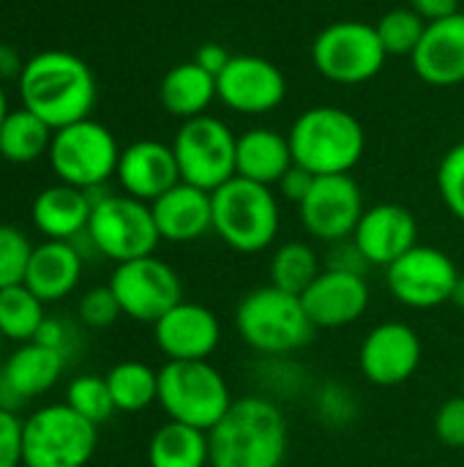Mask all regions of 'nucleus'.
I'll return each instance as SVG.
<instances>
[{"label": "nucleus", "instance_id": "obj_47", "mask_svg": "<svg viewBox=\"0 0 464 467\" xmlns=\"http://www.w3.org/2000/svg\"><path fill=\"white\" fill-rule=\"evenodd\" d=\"M8 112H11V109H8V99H5V90H3V85H0V126H3V120H5Z\"/></svg>", "mask_w": 464, "mask_h": 467}, {"label": "nucleus", "instance_id": "obj_30", "mask_svg": "<svg viewBox=\"0 0 464 467\" xmlns=\"http://www.w3.org/2000/svg\"><path fill=\"white\" fill-rule=\"evenodd\" d=\"M107 386L120 413H142L159 402V372L142 361H120L107 375Z\"/></svg>", "mask_w": 464, "mask_h": 467}, {"label": "nucleus", "instance_id": "obj_19", "mask_svg": "<svg viewBox=\"0 0 464 467\" xmlns=\"http://www.w3.org/2000/svg\"><path fill=\"white\" fill-rule=\"evenodd\" d=\"M301 301L314 328H345L364 317L369 306V285L366 276L323 268Z\"/></svg>", "mask_w": 464, "mask_h": 467}, {"label": "nucleus", "instance_id": "obj_15", "mask_svg": "<svg viewBox=\"0 0 464 467\" xmlns=\"http://www.w3.org/2000/svg\"><path fill=\"white\" fill-rule=\"evenodd\" d=\"M216 93L224 107L241 115L273 112L287 96L282 68L260 55H232L216 77Z\"/></svg>", "mask_w": 464, "mask_h": 467}, {"label": "nucleus", "instance_id": "obj_31", "mask_svg": "<svg viewBox=\"0 0 464 467\" xmlns=\"http://www.w3.org/2000/svg\"><path fill=\"white\" fill-rule=\"evenodd\" d=\"M320 271V257L304 241H287L271 257V285L293 296H304Z\"/></svg>", "mask_w": 464, "mask_h": 467}, {"label": "nucleus", "instance_id": "obj_14", "mask_svg": "<svg viewBox=\"0 0 464 467\" xmlns=\"http://www.w3.org/2000/svg\"><path fill=\"white\" fill-rule=\"evenodd\" d=\"M364 194L353 175H320L298 205L304 230L325 244L353 238L364 216Z\"/></svg>", "mask_w": 464, "mask_h": 467}, {"label": "nucleus", "instance_id": "obj_29", "mask_svg": "<svg viewBox=\"0 0 464 467\" xmlns=\"http://www.w3.org/2000/svg\"><path fill=\"white\" fill-rule=\"evenodd\" d=\"M52 134L55 131L30 109H11L0 126V156L14 164L36 161L38 156L49 153Z\"/></svg>", "mask_w": 464, "mask_h": 467}, {"label": "nucleus", "instance_id": "obj_42", "mask_svg": "<svg viewBox=\"0 0 464 467\" xmlns=\"http://www.w3.org/2000/svg\"><path fill=\"white\" fill-rule=\"evenodd\" d=\"M36 345L41 348H49V350H57L63 356H68V345H71V331L63 320H55V317H44V323L38 326L36 337H33Z\"/></svg>", "mask_w": 464, "mask_h": 467}, {"label": "nucleus", "instance_id": "obj_27", "mask_svg": "<svg viewBox=\"0 0 464 467\" xmlns=\"http://www.w3.org/2000/svg\"><path fill=\"white\" fill-rule=\"evenodd\" d=\"M159 99L161 107L175 118L191 120L208 115V107L213 104V99H219L216 77L205 71L197 60H183L164 74L159 85Z\"/></svg>", "mask_w": 464, "mask_h": 467}, {"label": "nucleus", "instance_id": "obj_41", "mask_svg": "<svg viewBox=\"0 0 464 467\" xmlns=\"http://www.w3.org/2000/svg\"><path fill=\"white\" fill-rule=\"evenodd\" d=\"M314 178H317V175H312L309 170H304V167L293 164V167L282 175V181H279L276 186H279V194H282L284 200H290V202L301 205V202H304V197L309 194V189H312Z\"/></svg>", "mask_w": 464, "mask_h": 467}, {"label": "nucleus", "instance_id": "obj_46", "mask_svg": "<svg viewBox=\"0 0 464 467\" xmlns=\"http://www.w3.org/2000/svg\"><path fill=\"white\" fill-rule=\"evenodd\" d=\"M451 304H457V306H462L464 309V276L459 279L457 290H454V298H451Z\"/></svg>", "mask_w": 464, "mask_h": 467}, {"label": "nucleus", "instance_id": "obj_18", "mask_svg": "<svg viewBox=\"0 0 464 467\" xmlns=\"http://www.w3.org/2000/svg\"><path fill=\"white\" fill-rule=\"evenodd\" d=\"M353 241L372 265L388 268L418 246V222L413 211L399 202H377L364 211Z\"/></svg>", "mask_w": 464, "mask_h": 467}, {"label": "nucleus", "instance_id": "obj_33", "mask_svg": "<svg viewBox=\"0 0 464 467\" xmlns=\"http://www.w3.org/2000/svg\"><path fill=\"white\" fill-rule=\"evenodd\" d=\"M427 19H421L410 5L407 8H391L377 19V36L383 41L386 55H402V57H413V52L418 49L424 30H427Z\"/></svg>", "mask_w": 464, "mask_h": 467}, {"label": "nucleus", "instance_id": "obj_43", "mask_svg": "<svg viewBox=\"0 0 464 467\" xmlns=\"http://www.w3.org/2000/svg\"><path fill=\"white\" fill-rule=\"evenodd\" d=\"M230 52L222 47V44H216V41H205L200 49H197V55L191 57V60H197L205 71H211L213 77H219L222 74V68L230 63Z\"/></svg>", "mask_w": 464, "mask_h": 467}, {"label": "nucleus", "instance_id": "obj_26", "mask_svg": "<svg viewBox=\"0 0 464 467\" xmlns=\"http://www.w3.org/2000/svg\"><path fill=\"white\" fill-rule=\"evenodd\" d=\"M293 164L290 140L276 129H249L238 137L235 175L263 186H276Z\"/></svg>", "mask_w": 464, "mask_h": 467}, {"label": "nucleus", "instance_id": "obj_23", "mask_svg": "<svg viewBox=\"0 0 464 467\" xmlns=\"http://www.w3.org/2000/svg\"><path fill=\"white\" fill-rule=\"evenodd\" d=\"M156 230L161 241L189 244L213 230V202L211 192L197 189L191 183H175L159 200L150 202Z\"/></svg>", "mask_w": 464, "mask_h": 467}, {"label": "nucleus", "instance_id": "obj_22", "mask_svg": "<svg viewBox=\"0 0 464 467\" xmlns=\"http://www.w3.org/2000/svg\"><path fill=\"white\" fill-rule=\"evenodd\" d=\"M413 71L435 88L464 82V11L429 22L418 49L410 57Z\"/></svg>", "mask_w": 464, "mask_h": 467}, {"label": "nucleus", "instance_id": "obj_13", "mask_svg": "<svg viewBox=\"0 0 464 467\" xmlns=\"http://www.w3.org/2000/svg\"><path fill=\"white\" fill-rule=\"evenodd\" d=\"M462 274L457 263L435 246H413L386 268L391 296L410 309H435L454 298Z\"/></svg>", "mask_w": 464, "mask_h": 467}, {"label": "nucleus", "instance_id": "obj_45", "mask_svg": "<svg viewBox=\"0 0 464 467\" xmlns=\"http://www.w3.org/2000/svg\"><path fill=\"white\" fill-rule=\"evenodd\" d=\"M22 66H25V63H19L16 52H11L8 47L0 44V79H8V77H14V74H16V79H19Z\"/></svg>", "mask_w": 464, "mask_h": 467}, {"label": "nucleus", "instance_id": "obj_20", "mask_svg": "<svg viewBox=\"0 0 464 467\" xmlns=\"http://www.w3.org/2000/svg\"><path fill=\"white\" fill-rule=\"evenodd\" d=\"M115 178L123 194L150 205L175 183H180V170L172 145H164L159 140H137L120 150Z\"/></svg>", "mask_w": 464, "mask_h": 467}, {"label": "nucleus", "instance_id": "obj_28", "mask_svg": "<svg viewBox=\"0 0 464 467\" xmlns=\"http://www.w3.org/2000/svg\"><path fill=\"white\" fill-rule=\"evenodd\" d=\"M150 467H211L208 432L189 424L167 421L159 427L148 443Z\"/></svg>", "mask_w": 464, "mask_h": 467}, {"label": "nucleus", "instance_id": "obj_3", "mask_svg": "<svg viewBox=\"0 0 464 467\" xmlns=\"http://www.w3.org/2000/svg\"><path fill=\"white\" fill-rule=\"evenodd\" d=\"M293 159L312 175H350L366 150L361 120L342 109L317 104L301 112L287 134Z\"/></svg>", "mask_w": 464, "mask_h": 467}, {"label": "nucleus", "instance_id": "obj_5", "mask_svg": "<svg viewBox=\"0 0 464 467\" xmlns=\"http://www.w3.org/2000/svg\"><path fill=\"white\" fill-rule=\"evenodd\" d=\"M213 202V233L241 254L265 252L282 224L279 200L271 186L246 181L235 175L216 192H211Z\"/></svg>", "mask_w": 464, "mask_h": 467}, {"label": "nucleus", "instance_id": "obj_34", "mask_svg": "<svg viewBox=\"0 0 464 467\" xmlns=\"http://www.w3.org/2000/svg\"><path fill=\"white\" fill-rule=\"evenodd\" d=\"M66 405L96 427L109 421L112 413H118L109 386H107V378H101V375H79L77 380H71L66 389Z\"/></svg>", "mask_w": 464, "mask_h": 467}, {"label": "nucleus", "instance_id": "obj_37", "mask_svg": "<svg viewBox=\"0 0 464 467\" xmlns=\"http://www.w3.org/2000/svg\"><path fill=\"white\" fill-rule=\"evenodd\" d=\"M123 315L115 293L109 285L104 287H90L82 298H79V320L88 328H109L118 317Z\"/></svg>", "mask_w": 464, "mask_h": 467}, {"label": "nucleus", "instance_id": "obj_44", "mask_svg": "<svg viewBox=\"0 0 464 467\" xmlns=\"http://www.w3.org/2000/svg\"><path fill=\"white\" fill-rule=\"evenodd\" d=\"M410 8L421 19L438 22V19H446V16L459 14V0H410Z\"/></svg>", "mask_w": 464, "mask_h": 467}, {"label": "nucleus", "instance_id": "obj_24", "mask_svg": "<svg viewBox=\"0 0 464 467\" xmlns=\"http://www.w3.org/2000/svg\"><path fill=\"white\" fill-rule=\"evenodd\" d=\"M82 276V252L71 241H44L33 246L25 287L44 304L71 296Z\"/></svg>", "mask_w": 464, "mask_h": 467}, {"label": "nucleus", "instance_id": "obj_38", "mask_svg": "<svg viewBox=\"0 0 464 467\" xmlns=\"http://www.w3.org/2000/svg\"><path fill=\"white\" fill-rule=\"evenodd\" d=\"M435 435L449 449H464V394L446 400L435 413Z\"/></svg>", "mask_w": 464, "mask_h": 467}, {"label": "nucleus", "instance_id": "obj_36", "mask_svg": "<svg viewBox=\"0 0 464 467\" xmlns=\"http://www.w3.org/2000/svg\"><path fill=\"white\" fill-rule=\"evenodd\" d=\"M438 192L446 208L464 222V140L446 150L438 167Z\"/></svg>", "mask_w": 464, "mask_h": 467}, {"label": "nucleus", "instance_id": "obj_50", "mask_svg": "<svg viewBox=\"0 0 464 467\" xmlns=\"http://www.w3.org/2000/svg\"><path fill=\"white\" fill-rule=\"evenodd\" d=\"M0 44H3V41H0Z\"/></svg>", "mask_w": 464, "mask_h": 467}, {"label": "nucleus", "instance_id": "obj_40", "mask_svg": "<svg viewBox=\"0 0 464 467\" xmlns=\"http://www.w3.org/2000/svg\"><path fill=\"white\" fill-rule=\"evenodd\" d=\"M369 265H372V263L361 254V249L356 246L353 238L336 241L334 249H331V254H328V268H334V271H347V274L364 276Z\"/></svg>", "mask_w": 464, "mask_h": 467}, {"label": "nucleus", "instance_id": "obj_21", "mask_svg": "<svg viewBox=\"0 0 464 467\" xmlns=\"http://www.w3.org/2000/svg\"><path fill=\"white\" fill-rule=\"evenodd\" d=\"M66 356L36 342L14 350L0 369V408L14 410L33 397L46 394L63 375Z\"/></svg>", "mask_w": 464, "mask_h": 467}, {"label": "nucleus", "instance_id": "obj_39", "mask_svg": "<svg viewBox=\"0 0 464 467\" xmlns=\"http://www.w3.org/2000/svg\"><path fill=\"white\" fill-rule=\"evenodd\" d=\"M22 465V421L0 408V467Z\"/></svg>", "mask_w": 464, "mask_h": 467}, {"label": "nucleus", "instance_id": "obj_9", "mask_svg": "<svg viewBox=\"0 0 464 467\" xmlns=\"http://www.w3.org/2000/svg\"><path fill=\"white\" fill-rule=\"evenodd\" d=\"M49 167L60 183L77 189L107 186V181L118 172L120 148L112 131L98 120H79L52 134L49 145Z\"/></svg>", "mask_w": 464, "mask_h": 467}, {"label": "nucleus", "instance_id": "obj_10", "mask_svg": "<svg viewBox=\"0 0 464 467\" xmlns=\"http://www.w3.org/2000/svg\"><path fill=\"white\" fill-rule=\"evenodd\" d=\"M386 49L377 27L361 19H342L323 27L312 41L314 68L336 85H361L386 66Z\"/></svg>", "mask_w": 464, "mask_h": 467}, {"label": "nucleus", "instance_id": "obj_49", "mask_svg": "<svg viewBox=\"0 0 464 467\" xmlns=\"http://www.w3.org/2000/svg\"><path fill=\"white\" fill-rule=\"evenodd\" d=\"M0 339H3V337H0Z\"/></svg>", "mask_w": 464, "mask_h": 467}, {"label": "nucleus", "instance_id": "obj_17", "mask_svg": "<svg viewBox=\"0 0 464 467\" xmlns=\"http://www.w3.org/2000/svg\"><path fill=\"white\" fill-rule=\"evenodd\" d=\"M153 339L167 361H208L222 342V326L208 306L180 301L153 323Z\"/></svg>", "mask_w": 464, "mask_h": 467}, {"label": "nucleus", "instance_id": "obj_32", "mask_svg": "<svg viewBox=\"0 0 464 467\" xmlns=\"http://www.w3.org/2000/svg\"><path fill=\"white\" fill-rule=\"evenodd\" d=\"M44 301L36 298L25 285L0 290V337L27 345L44 323Z\"/></svg>", "mask_w": 464, "mask_h": 467}, {"label": "nucleus", "instance_id": "obj_4", "mask_svg": "<svg viewBox=\"0 0 464 467\" xmlns=\"http://www.w3.org/2000/svg\"><path fill=\"white\" fill-rule=\"evenodd\" d=\"M235 331L263 356H287L306 348L317 328L309 320L301 296L265 285L246 293L235 306Z\"/></svg>", "mask_w": 464, "mask_h": 467}, {"label": "nucleus", "instance_id": "obj_1", "mask_svg": "<svg viewBox=\"0 0 464 467\" xmlns=\"http://www.w3.org/2000/svg\"><path fill=\"white\" fill-rule=\"evenodd\" d=\"M22 107L52 131L90 118L96 107V77L90 66L63 49H46L25 60L19 74Z\"/></svg>", "mask_w": 464, "mask_h": 467}, {"label": "nucleus", "instance_id": "obj_8", "mask_svg": "<svg viewBox=\"0 0 464 467\" xmlns=\"http://www.w3.org/2000/svg\"><path fill=\"white\" fill-rule=\"evenodd\" d=\"M85 233L90 246L115 263L148 257L156 252L161 241L150 205L137 197L112 194V192L104 194L98 202H93Z\"/></svg>", "mask_w": 464, "mask_h": 467}, {"label": "nucleus", "instance_id": "obj_2", "mask_svg": "<svg viewBox=\"0 0 464 467\" xmlns=\"http://www.w3.org/2000/svg\"><path fill=\"white\" fill-rule=\"evenodd\" d=\"M208 443L211 467H282L290 446L287 419L265 397L232 400Z\"/></svg>", "mask_w": 464, "mask_h": 467}, {"label": "nucleus", "instance_id": "obj_12", "mask_svg": "<svg viewBox=\"0 0 464 467\" xmlns=\"http://www.w3.org/2000/svg\"><path fill=\"white\" fill-rule=\"evenodd\" d=\"M109 287L126 317L150 326L183 301L178 271L156 254L118 263L109 276Z\"/></svg>", "mask_w": 464, "mask_h": 467}, {"label": "nucleus", "instance_id": "obj_35", "mask_svg": "<svg viewBox=\"0 0 464 467\" xmlns=\"http://www.w3.org/2000/svg\"><path fill=\"white\" fill-rule=\"evenodd\" d=\"M30 254H33L30 238L11 224H0V290L25 282Z\"/></svg>", "mask_w": 464, "mask_h": 467}, {"label": "nucleus", "instance_id": "obj_48", "mask_svg": "<svg viewBox=\"0 0 464 467\" xmlns=\"http://www.w3.org/2000/svg\"><path fill=\"white\" fill-rule=\"evenodd\" d=\"M462 394H464V369H462Z\"/></svg>", "mask_w": 464, "mask_h": 467}, {"label": "nucleus", "instance_id": "obj_16", "mask_svg": "<svg viewBox=\"0 0 464 467\" xmlns=\"http://www.w3.org/2000/svg\"><path fill=\"white\" fill-rule=\"evenodd\" d=\"M421 339L413 326L391 320L375 326L361 342L358 367L361 375L380 389H394L407 383L421 367Z\"/></svg>", "mask_w": 464, "mask_h": 467}, {"label": "nucleus", "instance_id": "obj_11", "mask_svg": "<svg viewBox=\"0 0 464 467\" xmlns=\"http://www.w3.org/2000/svg\"><path fill=\"white\" fill-rule=\"evenodd\" d=\"M235 148L238 137L224 120L213 115L183 120L172 140L180 181L205 192H216L235 178Z\"/></svg>", "mask_w": 464, "mask_h": 467}, {"label": "nucleus", "instance_id": "obj_7", "mask_svg": "<svg viewBox=\"0 0 464 467\" xmlns=\"http://www.w3.org/2000/svg\"><path fill=\"white\" fill-rule=\"evenodd\" d=\"M98 446V427L66 402L44 405L22 421V465L85 467Z\"/></svg>", "mask_w": 464, "mask_h": 467}, {"label": "nucleus", "instance_id": "obj_25", "mask_svg": "<svg viewBox=\"0 0 464 467\" xmlns=\"http://www.w3.org/2000/svg\"><path fill=\"white\" fill-rule=\"evenodd\" d=\"M93 202L85 189L55 183L33 200V224L46 241H74L88 230Z\"/></svg>", "mask_w": 464, "mask_h": 467}, {"label": "nucleus", "instance_id": "obj_6", "mask_svg": "<svg viewBox=\"0 0 464 467\" xmlns=\"http://www.w3.org/2000/svg\"><path fill=\"white\" fill-rule=\"evenodd\" d=\"M159 405L170 421L211 432L230 410L232 394L211 361H167L159 369Z\"/></svg>", "mask_w": 464, "mask_h": 467}]
</instances>
